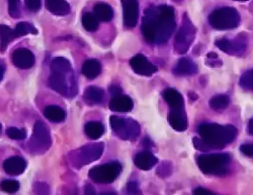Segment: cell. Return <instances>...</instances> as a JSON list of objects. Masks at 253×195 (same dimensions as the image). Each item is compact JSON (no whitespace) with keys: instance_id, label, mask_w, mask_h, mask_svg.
Here are the masks:
<instances>
[{"instance_id":"cell-1","label":"cell","mask_w":253,"mask_h":195,"mask_svg":"<svg viewBox=\"0 0 253 195\" xmlns=\"http://www.w3.org/2000/svg\"><path fill=\"white\" fill-rule=\"evenodd\" d=\"M175 27L174 9L168 5H161L145 10L141 30L147 41L161 45L170 39Z\"/></svg>"},{"instance_id":"cell-2","label":"cell","mask_w":253,"mask_h":195,"mask_svg":"<svg viewBox=\"0 0 253 195\" xmlns=\"http://www.w3.org/2000/svg\"><path fill=\"white\" fill-rule=\"evenodd\" d=\"M198 133L205 144L206 150L223 149L237 136V128L234 125H222L218 123H203L199 126Z\"/></svg>"},{"instance_id":"cell-3","label":"cell","mask_w":253,"mask_h":195,"mask_svg":"<svg viewBox=\"0 0 253 195\" xmlns=\"http://www.w3.org/2000/svg\"><path fill=\"white\" fill-rule=\"evenodd\" d=\"M231 160L227 153H205L198 157L197 163L205 174L222 177L228 174Z\"/></svg>"},{"instance_id":"cell-4","label":"cell","mask_w":253,"mask_h":195,"mask_svg":"<svg viewBox=\"0 0 253 195\" xmlns=\"http://www.w3.org/2000/svg\"><path fill=\"white\" fill-rule=\"evenodd\" d=\"M209 23L218 31L236 29L240 24V13L233 7H221L209 15Z\"/></svg>"},{"instance_id":"cell-5","label":"cell","mask_w":253,"mask_h":195,"mask_svg":"<svg viewBox=\"0 0 253 195\" xmlns=\"http://www.w3.org/2000/svg\"><path fill=\"white\" fill-rule=\"evenodd\" d=\"M104 146L102 143L87 144L80 149L71 152L69 155L70 162L73 167L81 168L98 160L103 153Z\"/></svg>"},{"instance_id":"cell-6","label":"cell","mask_w":253,"mask_h":195,"mask_svg":"<svg viewBox=\"0 0 253 195\" xmlns=\"http://www.w3.org/2000/svg\"><path fill=\"white\" fill-rule=\"evenodd\" d=\"M48 84L53 90L65 97H72L77 93V86L73 71L52 72Z\"/></svg>"},{"instance_id":"cell-7","label":"cell","mask_w":253,"mask_h":195,"mask_svg":"<svg viewBox=\"0 0 253 195\" xmlns=\"http://www.w3.org/2000/svg\"><path fill=\"white\" fill-rule=\"evenodd\" d=\"M110 122L113 132L125 141H135L141 133L140 124L132 118L112 116Z\"/></svg>"},{"instance_id":"cell-8","label":"cell","mask_w":253,"mask_h":195,"mask_svg":"<svg viewBox=\"0 0 253 195\" xmlns=\"http://www.w3.org/2000/svg\"><path fill=\"white\" fill-rule=\"evenodd\" d=\"M122 165L119 162H111L93 167L89 170L88 176L96 183L109 184L114 182L121 174Z\"/></svg>"},{"instance_id":"cell-9","label":"cell","mask_w":253,"mask_h":195,"mask_svg":"<svg viewBox=\"0 0 253 195\" xmlns=\"http://www.w3.org/2000/svg\"><path fill=\"white\" fill-rule=\"evenodd\" d=\"M196 37V29L193 24L187 19L186 16L183 18V23L179 29L174 41V50L178 54H185L189 47L192 46Z\"/></svg>"},{"instance_id":"cell-10","label":"cell","mask_w":253,"mask_h":195,"mask_svg":"<svg viewBox=\"0 0 253 195\" xmlns=\"http://www.w3.org/2000/svg\"><path fill=\"white\" fill-rule=\"evenodd\" d=\"M31 148L33 152L44 153L52 145V139L47 125L38 120L34 125V134L31 140Z\"/></svg>"},{"instance_id":"cell-11","label":"cell","mask_w":253,"mask_h":195,"mask_svg":"<svg viewBox=\"0 0 253 195\" xmlns=\"http://www.w3.org/2000/svg\"><path fill=\"white\" fill-rule=\"evenodd\" d=\"M215 44L224 53L232 56H238L242 55L246 51L247 39L245 38V35L241 34L233 39H218Z\"/></svg>"},{"instance_id":"cell-12","label":"cell","mask_w":253,"mask_h":195,"mask_svg":"<svg viewBox=\"0 0 253 195\" xmlns=\"http://www.w3.org/2000/svg\"><path fill=\"white\" fill-rule=\"evenodd\" d=\"M124 24L126 28H135L139 19L138 0H122Z\"/></svg>"},{"instance_id":"cell-13","label":"cell","mask_w":253,"mask_h":195,"mask_svg":"<svg viewBox=\"0 0 253 195\" xmlns=\"http://www.w3.org/2000/svg\"><path fill=\"white\" fill-rule=\"evenodd\" d=\"M130 65L135 73L142 76H152L157 72V67L144 55L138 54L130 60Z\"/></svg>"},{"instance_id":"cell-14","label":"cell","mask_w":253,"mask_h":195,"mask_svg":"<svg viewBox=\"0 0 253 195\" xmlns=\"http://www.w3.org/2000/svg\"><path fill=\"white\" fill-rule=\"evenodd\" d=\"M12 62L19 69H30L35 65V56L30 50L18 49L12 54Z\"/></svg>"},{"instance_id":"cell-15","label":"cell","mask_w":253,"mask_h":195,"mask_svg":"<svg viewBox=\"0 0 253 195\" xmlns=\"http://www.w3.org/2000/svg\"><path fill=\"white\" fill-rule=\"evenodd\" d=\"M168 122L175 131L184 132L188 126V120L184 108L171 110L169 115H168Z\"/></svg>"},{"instance_id":"cell-16","label":"cell","mask_w":253,"mask_h":195,"mask_svg":"<svg viewBox=\"0 0 253 195\" xmlns=\"http://www.w3.org/2000/svg\"><path fill=\"white\" fill-rule=\"evenodd\" d=\"M110 108L116 113H129L134 108V102L126 95H118L113 97L110 102Z\"/></svg>"},{"instance_id":"cell-17","label":"cell","mask_w":253,"mask_h":195,"mask_svg":"<svg viewBox=\"0 0 253 195\" xmlns=\"http://www.w3.org/2000/svg\"><path fill=\"white\" fill-rule=\"evenodd\" d=\"M172 72L178 76H187L193 75L198 72L197 64L187 57H182L178 60L176 66L173 68Z\"/></svg>"},{"instance_id":"cell-18","label":"cell","mask_w":253,"mask_h":195,"mask_svg":"<svg viewBox=\"0 0 253 195\" xmlns=\"http://www.w3.org/2000/svg\"><path fill=\"white\" fill-rule=\"evenodd\" d=\"M27 162L22 157H11L4 161L3 169L8 175H19L25 172Z\"/></svg>"},{"instance_id":"cell-19","label":"cell","mask_w":253,"mask_h":195,"mask_svg":"<svg viewBox=\"0 0 253 195\" xmlns=\"http://www.w3.org/2000/svg\"><path fill=\"white\" fill-rule=\"evenodd\" d=\"M157 162H158L157 158L149 151L141 152V153L136 155L134 160L136 167L144 171L151 170L157 164Z\"/></svg>"},{"instance_id":"cell-20","label":"cell","mask_w":253,"mask_h":195,"mask_svg":"<svg viewBox=\"0 0 253 195\" xmlns=\"http://www.w3.org/2000/svg\"><path fill=\"white\" fill-rule=\"evenodd\" d=\"M163 99L170 106L171 110L184 108V99L182 95L174 88H167L163 92Z\"/></svg>"},{"instance_id":"cell-21","label":"cell","mask_w":253,"mask_h":195,"mask_svg":"<svg viewBox=\"0 0 253 195\" xmlns=\"http://www.w3.org/2000/svg\"><path fill=\"white\" fill-rule=\"evenodd\" d=\"M47 9L55 15L64 16L70 12V5L66 0H45Z\"/></svg>"},{"instance_id":"cell-22","label":"cell","mask_w":253,"mask_h":195,"mask_svg":"<svg viewBox=\"0 0 253 195\" xmlns=\"http://www.w3.org/2000/svg\"><path fill=\"white\" fill-rule=\"evenodd\" d=\"M16 33L6 25H0V52L4 53L9 42L16 39Z\"/></svg>"},{"instance_id":"cell-23","label":"cell","mask_w":253,"mask_h":195,"mask_svg":"<svg viewBox=\"0 0 253 195\" xmlns=\"http://www.w3.org/2000/svg\"><path fill=\"white\" fill-rule=\"evenodd\" d=\"M101 72V65L97 60H87L82 66V74L88 79L96 78Z\"/></svg>"},{"instance_id":"cell-24","label":"cell","mask_w":253,"mask_h":195,"mask_svg":"<svg viewBox=\"0 0 253 195\" xmlns=\"http://www.w3.org/2000/svg\"><path fill=\"white\" fill-rule=\"evenodd\" d=\"M44 115H45L46 118H48L49 120H51L53 122H62V121H64V119L66 117L65 112L57 105L47 106L44 111Z\"/></svg>"},{"instance_id":"cell-25","label":"cell","mask_w":253,"mask_h":195,"mask_svg":"<svg viewBox=\"0 0 253 195\" xmlns=\"http://www.w3.org/2000/svg\"><path fill=\"white\" fill-rule=\"evenodd\" d=\"M84 132L91 140L99 139L104 133V126L99 121H88L84 126Z\"/></svg>"},{"instance_id":"cell-26","label":"cell","mask_w":253,"mask_h":195,"mask_svg":"<svg viewBox=\"0 0 253 195\" xmlns=\"http://www.w3.org/2000/svg\"><path fill=\"white\" fill-rule=\"evenodd\" d=\"M94 14L101 21H111L114 17V10L111 5L107 3H97L94 6Z\"/></svg>"},{"instance_id":"cell-27","label":"cell","mask_w":253,"mask_h":195,"mask_svg":"<svg viewBox=\"0 0 253 195\" xmlns=\"http://www.w3.org/2000/svg\"><path fill=\"white\" fill-rule=\"evenodd\" d=\"M104 97V92L102 89L96 87V86H89L84 92V99L90 104L101 103Z\"/></svg>"},{"instance_id":"cell-28","label":"cell","mask_w":253,"mask_h":195,"mask_svg":"<svg viewBox=\"0 0 253 195\" xmlns=\"http://www.w3.org/2000/svg\"><path fill=\"white\" fill-rule=\"evenodd\" d=\"M230 103H231V100H230L229 96L225 95V94L215 95L209 101L210 107L212 108L213 111H216V112H221V111L226 110V108L230 105Z\"/></svg>"},{"instance_id":"cell-29","label":"cell","mask_w":253,"mask_h":195,"mask_svg":"<svg viewBox=\"0 0 253 195\" xmlns=\"http://www.w3.org/2000/svg\"><path fill=\"white\" fill-rule=\"evenodd\" d=\"M82 26L87 32H95L99 27V19L94 13L86 12L82 16Z\"/></svg>"},{"instance_id":"cell-30","label":"cell","mask_w":253,"mask_h":195,"mask_svg":"<svg viewBox=\"0 0 253 195\" xmlns=\"http://www.w3.org/2000/svg\"><path fill=\"white\" fill-rule=\"evenodd\" d=\"M51 71L52 72H70L72 71L71 64L65 58L57 57L51 63Z\"/></svg>"},{"instance_id":"cell-31","label":"cell","mask_w":253,"mask_h":195,"mask_svg":"<svg viewBox=\"0 0 253 195\" xmlns=\"http://www.w3.org/2000/svg\"><path fill=\"white\" fill-rule=\"evenodd\" d=\"M15 33H16V36L17 38L19 37H24V36H27V35H36L38 34V31L37 29L30 23H26V21H22V23L17 24L16 28L14 29Z\"/></svg>"},{"instance_id":"cell-32","label":"cell","mask_w":253,"mask_h":195,"mask_svg":"<svg viewBox=\"0 0 253 195\" xmlns=\"http://www.w3.org/2000/svg\"><path fill=\"white\" fill-rule=\"evenodd\" d=\"M239 84L242 88L253 91V69L248 70L242 74Z\"/></svg>"},{"instance_id":"cell-33","label":"cell","mask_w":253,"mask_h":195,"mask_svg":"<svg viewBox=\"0 0 253 195\" xmlns=\"http://www.w3.org/2000/svg\"><path fill=\"white\" fill-rule=\"evenodd\" d=\"M6 135L11 140H25L27 137V132L24 128L17 127H9L6 129Z\"/></svg>"},{"instance_id":"cell-34","label":"cell","mask_w":253,"mask_h":195,"mask_svg":"<svg viewBox=\"0 0 253 195\" xmlns=\"http://www.w3.org/2000/svg\"><path fill=\"white\" fill-rule=\"evenodd\" d=\"M0 188L7 193H15L19 189V183L15 180H4L0 183Z\"/></svg>"},{"instance_id":"cell-35","label":"cell","mask_w":253,"mask_h":195,"mask_svg":"<svg viewBox=\"0 0 253 195\" xmlns=\"http://www.w3.org/2000/svg\"><path fill=\"white\" fill-rule=\"evenodd\" d=\"M8 12L13 18L20 16V3L19 0H8Z\"/></svg>"},{"instance_id":"cell-36","label":"cell","mask_w":253,"mask_h":195,"mask_svg":"<svg viewBox=\"0 0 253 195\" xmlns=\"http://www.w3.org/2000/svg\"><path fill=\"white\" fill-rule=\"evenodd\" d=\"M34 190L36 194H49L50 187L47 183L44 182H37L34 184Z\"/></svg>"},{"instance_id":"cell-37","label":"cell","mask_w":253,"mask_h":195,"mask_svg":"<svg viewBox=\"0 0 253 195\" xmlns=\"http://www.w3.org/2000/svg\"><path fill=\"white\" fill-rule=\"evenodd\" d=\"M26 5L29 10L33 12H37L41 8L42 1L41 0H26Z\"/></svg>"},{"instance_id":"cell-38","label":"cell","mask_w":253,"mask_h":195,"mask_svg":"<svg viewBox=\"0 0 253 195\" xmlns=\"http://www.w3.org/2000/svg\"><path fill=\"white\" fill-rule=\"evenodd\" d=\"M241 153L247 157L253 158V145L252 144H244L240 147Z\"/></svg>"},{"instance_id":"cell-39","label":"cell","mask_w":253,"mask_h":195,"mask_svg":"<svg viewBox=\"0 0 253 195\" xmlns=\"http://www.w3.org/2000/svg\"><path fill=\"white\" fill-rule=\"evenodd\" d=\"M126 191H128L130 194H140L141 193L139 186L136 182H129L128 185H126Z\"/></svg>"},{"instance_id":"cell-40","label":"cell","mask_w":253,"mask_h":195,"mask_svg":"<svg viewBox=\"0 0 253 195\" xmlns=\"http://www.w3.org/2000/svg\"><path fill=\"white\" fill-rule=\"evenodd\" d=\"M194 194H196V195H212V194H215V193L208 190V189H205V188H202V187H198V188H196L194 190Z\"/></svg>"},{"instance_id":"cell-41","label":"cell","mask_w":253,"mask_h":195,"mask_svg":"<svg viewBox=\"0 0 253 195\" xmlns=\"http://www.w3.org/2000/svg\"><path fill=\"white\" fill-rule=\"evenodd\" d=\"M110 91H111V93H112V95H113L114 97L122 94V89L119 87V86H112Z\"/></svg>"},{"instance_id":"cell-42","label":"cell","mask_w":253,"mask_h":195,"mask_svg":"<svg viewBox=\"0 0 253 195\" xmlns=\"http://www.w3.org/2000/svg\"><path fill=\"white\" fill-rule=\"evenodd\" d=\"M84 193H85V194H95L96 192H95V189L92 185L87 184L85 186V189H84Z\"/></svg>"},{"instance_id":"cell-43","label":"cell","mask_w":253,"mask_h":195,"mask_svg":"<svg viewBox=\"0 0 253 195\" xmlns=\"http://www.w3.org/2000/svg\"><path fill=\"white\" fill-rule=\"evenodd\" d=\"M248 132L250 135L253 136V117L250 118L249 123H248Z\"/></svg>"},{"instance_id":"cell-44","label":"cell","mask_w":253,"mask_h":195,"mask_svg":"<svg viewBox=\"0 0 253 195\" xmlns=\"http://www.w3.org/2000/svg\"><path fill=\"white\" fill-rule=\"evenodd\" d=\"M3 76H4V67L2 63H0V81L3 79Z\"/></svg>"},{"instance_id":"cell-45","label":"cell","mask_w":253,"mask_h":195,"mask_svg":"<svg viewBox=\"0 0 253 195\" xmlns=\"http://www.w3.org/2000/svg\"><path fill=\"white\" fill-rule=\"evenodd\" d=\"M208 58H210V59H212V58L217 59V58H218V55H217L216 53H209V54H208Z\"/></svg>"},{"instance_id":"cell-46","label":"cell","mask_w":253,"mask_h":195,"mask_svg":"<svg viewBox=\"0 0 253 195\" xmlns=\"http://www.w3.org/2000/svg\"><path fill=\"white\" fill-rule=\"evenodd\" d=\"M234 1H247V0H234Z\"/></svg>"},{"instance_id":"cell-47","label":"cell","mask_w":253,"mask_h":195,"mask_svg":"<svg viewBox=\"0 0 253 195\" xmlns=\"http://www.w3.org/2000/svg\"><path fill=\"white\" fill-rule=\"evenodd\" d=\"M1 128H2V125H1V124H0V132H1Z\"/></svg>"}]
</instances>
